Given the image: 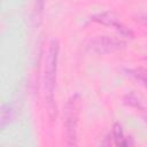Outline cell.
<instances>
[{
  "label": "cell",
  "mask_w": 147,
  "mask_h": 147,
  "mask_svg": "<svg viewBox=\"0 0 147 147\" xmlns=\"http://www.w3.org/2000/svg\"><path fill=\"white\" fill-rule=\"evenodd\" d=\"M113 136H114V140L115 144L117 146H127L129 141L124 136V131L123 127L119 123H115L113 126Z\"/></svg>",
  "instance_id": "5b68a950"
},
{
  "label": "cell",
  "mask_w": 147,
  "mask_h": 147,
  "mask_svg": "<svg viewBox=\"0 0 147 147\" xmlns=\"http://www.w3.org/2000/svg\"><path fill=\"white\" fill-rule=\"evenodd\" d=\"M129 72L134 79H137L140 84H142L145 87H147V68L138 67V68L129 70Z\"/></svg>",
  "instance_id": "8992f818"
},
{
  "label": "cell",
  "mask_w": 147,
  "mask_h": 147,
  "mask_svg": "<svg viewBox=\"0 0 147 147\" xmlns=\"http://www.w3.org/2000/svg\"><path fill=\"white\" fill-rule=\"evenodd\" d=\"M93 22H96L99 24H102V25H107V26H113L115 28L122 36H125V37H130L132 38L133 37V33L132 31L126 28L125 25L122 24L121 20H119V16L115 13V11H111V10H108V11H103V13H99L96 15H94L92 18H91Z\"/></svg>",
  "instance_id": "277c9868"
},
{
  "label": "cell",
  "mask_w": 147,
  "mask_h": 147,
  "mask_svg": "<svg viewBox=\"0 0 147 147\" xmlns=\"http://www.w3.org/2000/svg\"><path fill=\"white\" fill-rule=\"evenodd\" d=\"M9 113H10L9 106H3L2 110H1V117H0V125H1V127H5L9 123Z\"/></svg>",
  "instance_id": "52a82bcc"
},
{
  "label": "cell",
  "mask_w": 147,
  "mask_h": 147,
  "mask_svg": "<svg viewBox=\"0 0 147 147\" xmlns=\"http://www.w3.org/2000/svg\"><path fill=\"white\" fill-rule=\"evenodd\" d=\"M124 47H125V42L123 40L108 37V36H98L93 38L87 45V48L90 52L99 55L109 54V53L119 51Z\"/></svg>",
  "instance_id": "3957f363"
},
{
  "label": "cell",
  "mask_w": 147,
  "mask_h": 147,
  "mask_svg": "<svg viewBox=\"0 0 147 147\" xmlns=\"http://www.w3.org/2000/svg\"><path fill=\"white\" fill-rule=\"evenodd\" d=\"M140 20H141V23H142L144 25H146V26H147V14H146V15H144Z\"/></svg>",
  "instance_id": "ba28073f"
},
{
  "label": "cell",
  "mask_w": 147,
  "mask_h": 147,
  "mask_svg": "<svg viewBox=\"0 0 147 147\" xmlns=\"http://www.w3.org/2000/svg\"><path fill=\"white\" fill-rule=\"evenodd\" d=\"M79 109H80V96L78 94H75L68 100L64 109V125L67 129L68 144L70 146L76 145Z\"/></svg>",
  "instance_id": "7a4b0ae2"
},
{
  "label": "cell",
  "mask_w": 147,
  "mask_h": 147,
  "mask_svg": "<svg viewBox=\"0 0 147 147\" xmlns=\"http://www.w3.org/2000/svg\"><path fill=\"white\" fill-rule=\"evenodd\" d=\"M59 51H60L59 41L53 39L49 45V49H48V54L45 63V71H44L45 98L49 106L53 105V100H54V87H55V79H56Z\"/></svg>",
  "instance_id": "6da1fadb"
}]
</instances>
